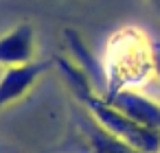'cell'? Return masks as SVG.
I'll list each match as a JSON object with an SVG mask.
<instances>
[{
  "mask_svg": "<svg viewBox=\"0 0 160 153\" xmlns=\"http://www.w3.org/2000/svg\"><path fill=\"white\" fill-rule=\"evenodd\" d=\"M153 46L138 26H123L110 37L105 48V79L110 94L145 85L153 74Z\"/></svg>",
  "mask_w": 160,
  "mask_h": 153,
  "instance_id": "1",
  "label": "cell"
},
{
  "mask_svg": "<svg viewBox=\"0 0 160 153\" xmlns=\"http://www.w3.org/2000/svg\"><path fill=\"white\" fill-rule=\"evenodd\" d=\"M35 50V31L31 24L22 22L9 33L0 37V64L2 66H18L33 59Z\"/></svg>",
  "mask_w": 160,
  "mask_h": 153,
  "instance_id": "3",
  "label": "cell"
},
{
  "mask_svg": "<svg viewBox=\"0 0 160 153\" xmlns=\"http://www.w3.org/2000/svg\"><path fill=\"white\" fill-rule=\"evenodd\" d=\"M156 2H158V5H160V0H156Z\"/></svg>",
  "mask_w": 160,
  "mask_h": 153,
  "instance_id": "4",
  "label": "cell"
},
{
  "mask_svg": "<svg viewBox=\"0 0 160 153\" xmlns=\"http://www.w3.org/2000/svg\"><path fill=\"white\" fill-rule=\"evenodd\" d=\"M51 68V61L44 59H31L27 64H18V66H7V70L2 72L0 79V109L20 101L38 81L40 77Z\"/></svg>",
  "mask_w": 160,
  "mask_h": 153,
  "instance_id": "2",
  "label": "cell"
}]
</instances>
